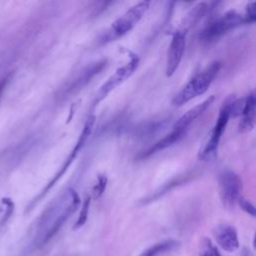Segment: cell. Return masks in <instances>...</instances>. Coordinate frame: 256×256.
<instances>
[{
    "label": "cell",
    "instance_id": "obj_1",
    "mask_svg": "<svg viewBox=\"0 0 256 256\" xmlns=\"http://www.w3.org/2000/svg\"><path fill=\"white\" fill-rule=\"evenodd\" d=\"M80 204L78 193L67 188L43 211L36 225L33 245L41 247L50 241Z\"/></svg>",
    "mask_w": 256,
    "mask_h": 256
},
{
    "label": "cell",
    "instance_id": "obj_2",
    "mask_svg": "<svg viewBox=\"0 0 256 256\" xmlns=\"http://www.w3.org/2000/svg\"><path fill=\"white\" fill-rule=\"evenodd\" d=\"M220 69L221 62L219 61H214L209 64L205 69L197 73L186 83V85L174 96L172 104L180 107L197 96L204 94L212 84Z\"/></svg>",
    "mask_w": 256,
    "mask_h": 256
},
{
    "label": "cell",
    "instance_id": "obj_3",
    "mask_svg": "<svg viewBox=\"0 0 256 256\" xmlns=\"http://www.w3.org/2000/svg\"><path fill=\"white\" fill-rule=\"evenodd\" d=\"M94 122H95V116L94 115H90L88 116V118L86 119L84 126L82 128V131L78 137L77 142L75 143L73 149L70 151L69 155L66 157V159L64 160L63 164L60 166V168L58 169V171L55 173V175L52 177V179L46 184V186L42 189V191L30 202L29 206L27 207V210H31L52 188L53 186L60 180V178L66 173V171L68 170V168L70 167L71 163L74 161V159L76 158V156L78 155V153L82 150V148L84 147V145L86 144L89 136L92 133L93 130V126H94Z\"/></svg>",
    "mask_w": 256,
    "mask_h": 256
},
{
    "label": "cell",
    "instance_id": "obj_4",
    "mask_svg": "<svg viewBox=\"0 0 256 256\" xmlns=\"http://www.w3.org/2000/svg\"><path fill=\"white\" fill-rule=\"evenodd\" d=\"M150 2L141 1L130 7L125 13L118 17L110 26V28L103 34L100 39L102 43L113 41L126 33H128L144 16L148 10Z\"/></svg>",
    "mask_w": 256,
    "mask_h": 256
},
{
    "label": "cell",
    "instance_id": "obj_5",
    "mask_svg": "<svg viewBox=\"0 0 256 256\" xmlns=\"http://www.w3.org/2000/svg\"><path fill=\"white\" fill-rule=\"evenodd\" d=\"M234 97H228L222 104L217 121L209 135V138L202 146L198 152V159L201 161H211L217 156V150L220 142V138L226 128V125L229 121L230 115V106Z\"/></svg>",
    "mask_w": 256,
    "mask_h": 256
},
{
    "label": "cell",
    "instance_id": "obj_6",
    "mask_svg": "<svg viewBox=\"0 0 256 256\" xmlns=\"http://www.w3.org/2000/svg\"><path fill=\"white\" fill-rule=\"evenodd\" d=\"M241 24H244L243 16L234 10H229L221 17L208 23L200 32L199 38L205 42H212Z\"/></svg>",
    "mask_w": 256,
    "mask_h": 256
},
{
    "label": "cell",
    "instance_id": "obj_7",
    "mask_svg": "<svg viewBox=\"0 0 256 256\" xmlns=\"http://www.w3.org/2000/svg\"><path fill=\"white\" fill-rule=\"evenodd\" d=\"M219 196L223 206L233 208L241 196L243 183L241 177L231 170L223 171L218 179Z\"/></svg>",
    "mask_w": 256,
    "mask_h": 256
},
{
    "label": "cell",
    "instance_id": "obj_8",
    "mask_svg": "<svg viewBox=\"0 0 256 256\" xmlns=\"http://www.w3.org/2000/svg\"><path fill=\"white\" fill-rule=\"evenodd\" d=\"M106 63H107L106 60H99L85 66L74 76V78L71 81H68L59 90L58 96L60 98H67L70 95H73L79 92L81 89H83V87H85L91 81L93 77L99 74L103 70V68H105Z\"/></svg>",
    "mask_w": 256,
    "mask_h": 256
},
{
    "label": "cell",
    "instance_id": "obj_9",
    "mask_svg": "<svg viewBox=\"0 0 256 256\" xmlns=\"http://www.w3.org/2000/svg\"><path fill=\"white\" fill-rule=\"evenodd\" d=\"M139 63V59L136 55H132L130 57V61L125 65L119 67L108 79L102 84L95 95V99L93 104L97 105L100 101H102L111 91H113L117 86L122 84L125 80H127L137 69Z\"/></svg>",
    "mask_w": 256,
    "mask_h": 256
},
{
    "label": "cell",
    "instance_id": "obj_10",
    "mask_svg": "<svg viewBox=\"0 0 256 256\" xmlns=\"http://www.w3.org/2000/svg\"><path fill=\"white\" fill-rule=\"evenodd\" d=\"M186 29L177 30L172 35V39L167 54L165 69V74L168 77L172 76L175 73L182 60L186 45Z\"/></svg>",
    "mask_w": 256,
    "mask_h": 256
},
{
    "label": "cell",
    "instance_id": "obj_11",
    "mask_svg": "<svg viewBox=\"0 0 256 256\" xmlns=\"http://www.w3.org/2000/svg\"><path fill=\"white\" fill-rule=\"evenodd\" d=\"M214 237L217 244L226 252H235L239 248L238 234L234 226L222 223L214 228Z\"/></svg>",
    "mask_w": 256,
    "mask_h": 256
},
{
    "label": "cell",
    "instance_id": "obj_12",
    "mask_svg": "<svg viewBox=\"0 0 256 256\" xmlns=\"http://www.w3.org/2000/svg\"><path fill=\"white\" fill-rule=\"evenodd\" d=\"M197 176V173L196 171H188L182 175H179V176H176L175 178L171 179L170 181H168L167 183L163 184L159 189H157L156 191H154L152 194L146 196L145 198L141 199L140 200V203L142 205H145V204H148V203H151L155 200H157L159 197L163 196L164 194L168 193L169 191L173 190L175 187H178L182 184H185L187 182H189L191 179H193L194 177Z\"/></svg>",
    "mask_w": 256,
    "mask_h": 256
},
{
    "label": "cell",
    "instance_id": "obj_13",
    "mask_svg": "<svg viewBox=\"0 0 256 256\" xmlns=\"http://www.w3.org/2000/svg\"><path fill=\"white\" fill-rule=\"evenodd\" d=\"M215 97L213 95L206 98L204 101H202L200 104H197L193 108L189 109L186 113H184L173 125V129H178L182 131H187L189 125L197 119L200 115H202L214 102Z\"/></svg>",
    "mask_w": 256,
    "mask_h": 256
},
{
    "label": "cell",
    "instance_id": "obj_14",
    "mask_svg": "<svg viewBox=\"0 0 256 256\" xmlns=\"http://www.w3.org/2000/svg\"><path fill=\"white\" fill-rule=\"evenodd\" d=\"M255 105L256 99L254 92H251L245 97L244 107L241 112V120L238 125L239 133H246L253 130L255 126Z\"/></svg>",
    "mask_w": 256,
    "mask_h": 256
},
{
    "label": "cell",
    "instance_id": "obj_15",
    "mask_svg": "<svg viewBox=\"0 0 256 256\" xmlns=\"http://www.w3.org/2000/svg\"><path fill=\"white\" fill-rule=\"evenodd\" d=\"M186 131H182V130H178V129H173L171 130L170 133H168L167 135H165L163 138H161L160 140H158L156 143H154L150 148H148L146 151H144L140 157L142 159L150 157L151 155L160 152L172 145H174L176 142H178L184 135H185Z\"/></svg>",
    "mask_w": 256,
    "mask_h": 256
},
{
    "label": "cell",
    "instance_id": "obj_16",
    "mask_svg": "<svg viewBox=\"0 0 256 256\" xmlns=\"http://www.w3.org/2000/svg\"><path fill=\"white\" fill-rule=\"evenodd\" d=\"M178 246H179V242L176 240H172V239L165 240V241L156 243L153 246L149 247L148 249L143 251L140 254V256H159L166 252H170V251L174 250Z\"/></svg>",
    "mask_w": 256,
    "mask_h": 256
},
{
    "label": "cell",
    "instance_id": "obj_17",
    "mask_svg": "<svg viewBox=\"0 0 256 256\" xmlns=\"http://www.w3.org/2000/svg\"><path fill=\"white\" fill-rule=\"evenodd\" d=\"M208 9H209V5L205 2L197 4L187 15V19H186L187 24L192 25L193 23H196L202 16L206 14Z\"/></svg>",
    "mask_w": 256,
    "mask_h": 256
},
{
    "label": "cell",
    "instance_id": "obj_18",
    "mask_svg": "<svg viewBox=\"0 0 256 256\" xmlns=\"http://www.w3.org/2000/svg\"><path fill=\"white\" fill-rule=\"evenodd\" d=\"M90 199H91L90 196L85 197V199L83 201V204H82V207H81V210H80V213H79V216H78L75 224L73 225L74 230H77V229L81 228L86 223L87 218H88V213H89Z\"/></svg>",
    "mask_w": 256,
    "mask_h": 256
},
{
    "label": "cell",
    "instance_id": "obj_19",
    "mask_svg": "<svg viewBox=\"0 0 256 256\" xmlns=\"http://www.w3.org/2000/svg\"><path fill=\"white\" fill-rule=\"evenodd\" d=\"M200 256H221V254L209 238H204L201 242Z\"/></svg>",
    "mask_w": 256,
    "mask_h": 256
},
{
    "label": "cell",
    "instance_id": "obj_20",
    "mask_svg": "<svg viewBox=\"0 0 256 256\" xmlns=\"http://www.w3.org/2000/svg\"><path fill=\"white\" fill-rule=\"evenodd\" d=\"M107 185V177L104 174H100L97 177V181L95 183V185L92 188V197L97 199L99 198L105 191Z\"/></svg>",
    "mask_w": 256,
    "mask_h": 256
},
{
    "label": "cell",
    "instance_id": "obj_21",
    "mask_svg": "<svg viewBox=\"0 0 256 256\" xmlns=\"http://www.w3.org/2000/svg\"><path fill=\"white\" fill-rule=\"evenodd\" d=\"M2 204L5 207V212L0 221V227H3L5 225V223L10 219V217L12 216L13 211H14V203L10 198H3Z\"/></svg>",
    "mask_w": 256,
    "mask_h": 256
},
{
    "label": "cell",
    "instance_id": "obj_22",
    "mask_svg": "<svg viewBox=\"0 0 256 256\" xmlns=\"http://www.w3.org/2000/svg\"><path fill=\"white\" fill-rule=\"evenodd\" d=\"M244 23H254L256 20V3L249 2L246 5V12L243 16Z\"/></svg>",
    "mask_w": 256,
    "mask_h": 256
},
{
    "label": "cell",
    "instance_id": "obj_23",
    "mask_svg": "<svg viewBox=\"0 0 256 256\" xmlns=\"http://www.w3.org/2000/svg\"><path fill=\"white\" fill-rule=\"evenodd\" d=\"M237 203L239 204L240 208H241L243 211H245L247 214L251 215L252 217H255V215H256L255 207H254V205H253L250 201H248V200L245 199L244 197L240 196L239 199H238V201H237Z\"/></svg>",
    "mask_w": 256,
    "mask_h": 256
},
{
    "label": "cell",
    "instance_id": "obj_24",
    "mask_svg": "<svg viewBox=\"0 0 256 256\" xmlns=\"http://www.w3.org/2000/svg\"><path fill=\"white\" fill-rule=\"evenodd\" d=\"M10 79H11V73L7 74L4 78H2V79L0 80V97H1L2 93L4 92L5 88L7 87V85H8V83H9Z\"/></svg>",
    "mask_w": 256,
    "mask_h": 256
},
{
    "label": "cell",
    "instance_id": "obj_25",
    "mask_svg": "<svg viewBox=\"0 0 256 256\" xmlns=\"http://www.w3.org/2000/svg\"><path fill=\"white\" fill-rule=\"evenodd\" d=\"M242 256H249V253H247L246 251H243V253H242Z\"/></svg>",
    "mask_w": 256,
    "mask_h": 256
}]
</instances>
